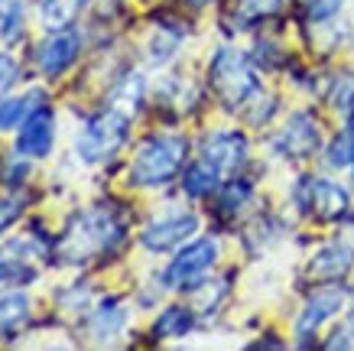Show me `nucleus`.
Listing matches in <instances>:
<instances>
[{"label":"nucleus","instance_id":"f257e3e1","mask_svg":"<svg viewBox=\"0 0 354 351\" xmlns=\"http://www.w3.org/2000/svg\"><path fill=\"white\" fill-rule=\"evenodd\" d=\"M124 244V218L108 205H91L85 212H75L62 228L53 254L59 264H88L101 254H114Z\"/></svg>","mask_w":354,"mask_h":351},{"label":"nucleus","instance_id":"f03ea898","mask_svg":"<svg viewBox=\"0 0 354 351\" xmlns=\"http://www.w3.org/2000/svg\"><path fill=\"white\" fill-rule=\"evenodd\" d=\"M189 153V140L179 134H153L137 147L130 160V186L156 189L179 176Z\"/></svg>","mask_w":354,"mask_h":351},{"label":"nucleus","instance_id":"7ed1b4c3","mask_svg":"<svg viewBox=\"0 0 354 351\" xmlns=\"http://www.w3.org/2000/svg\"><path fill=\"white\" fill-rule=\"evenodd\" d=\"M208 82H212V91L227 111H247L263 91H260V82L250 62H247L244 53H237L231 46L218 49L212 55V65H208Z\"/></svg>","mask_w":354,"mask_h":351},{"label":"nucleus","instance_id":"20e7f679","mask_svg":"<svg viewBox=\"0 0 354 351\" xmlns=\"http://www.w3.org/2000/svg\"><path fill=\"white\" fill-rule=\"evenodd\" d=\"M130 117L118 107H108L95 114L91 120H85V127L78 130L75 137V156L88 166H97V163L111 160L118 156V150L127 143V134H130Z\"/></svg>","mask_w":354,"mask_h":351},{"label":"nucleus","instance_id":"39448f33","mask_svg":"<svg viewBox=\"0 0 354 351\" xmlns=\"http://www.w3.org/2000/svg\"><path fill=\"white\" fill-rule=\"evenodd\" d=\"M296 195V202H299L302 212H309L312 218H319V222H335V218H342L348 212V192L332 179H312V176H302L299 186L292 189Z\"/></svg>","mask_w":354,"mask_h":351},{"label":"nucleus","instance_id":"423d86ee","mask_svg":"<svg viewBox=\"0 0 354 351\" xmlns=\"http://www.w3.org/2000/svg\"><path fill=\"white\" fill-rule=\"evenodd\" d=\"M218 260V244L212 237H198L189 247H183L179 254L172 257L169 270L162 273V287L183 289V287H198V280L215 267Z\"/></svg>","mask_w":354,"mask_h":351},{"label":"nucleus","instance_id":"0eeeda50","mask_svg":"<svg viewBox=\"0 0 354 351\" xmlns=\"http://www.w3.org/2000/svg\"><path fill=\"white\" fill-rule=\"evenodd\" d=\"M46 251H39L36 237H13L0 247V287H26L39 277V260Z\"/></svg>","mask_w":354,"mask_h":351},{"label":"nucleus","instance_id":"6e6552de","mask_svg":"<svg viewBox=\"0 0 354 351\" xmlns=\"http://www.w3.org/2000/svg\"><path fill=\"white\" fill-rule=\"evenodd\" d=\"M198 160L208 163L221 179H225V176H234V172L247 163V137L241 130H218V134H208L202 143Z\"/></svg>","mask_w":354,"mask_h":351},{"label":"nucleus","instance_id":"1a4fd4ad","mask_svg":"<svg viewBox=\"0 0 354 351\" xmlns=\"http://www.w3.org/2000/svg\"><path fill=\"white\" fill-rule=\"evenodd\" d=\"M55 147V114L49 105H36L23 117L20 137H17V153L26 160H43Z\"/></svg>","mask_w":354,"mask_h":351},{"label":"nucleus","instance_id":"9d476101","mask_svg":"<svg viewBox=\"0 0 354 351\" xmlns=\"http://www.w3.org/2000/svg\"><path fill=\"white\" fill-rule=\"evenodd\" d=\"M198 231V218L192 212H176V215H166V218H156L143 228L140 234V244L153 251V254H166L172 247L185 244L192 234Z\"/></svg>","mask_w":354,"mask_h":351},{"label":"nucleus","instance_id":"9b49d317","mask_svg":"<svg viewBox=\"0 0 354 351\" xmlns=\"http://www.w3.org/2000/svg\"><path fill=\"white\" fill-rule=\"evenodd\" d=\"M78 53H82V36H78L72 26L65 30H53V36L39 46L36 53V69L46 78H62L72 65H75Z\"/></svg>","mask_w":354,"mask_h":351},{"label":"nucleus","instance_id":"f8f14e48","mask_svg":"<svg viewBox=\"0 0 354 351\" xmlns=\"http://www.w3.org/2000/svg\"><path fill=\"white\" fill-rule=\"evenodd\" d=\"M322 143V134H319V124H315V117L309 111H299V114L290 117V124L279 130L277 137V153L279 156H286V160H306L312 156L315 150Z\"/></svg>","mask_w":354,"mask_h":351},{"label":"nucleus","instance_id":"ddd939ff","mask_svg":"<svg viewBox=\"0 0 354 351\" xmlns=\"http://www.w3.org/2000/svg\"><path fill=\"white\" fill-rule=\"evenodd\" d=\"M344 289L342 287H325L319 289L315 296L306 303V309L299 312V322H296V335H299L302 341L309 339V335H315V332L322 329L328 319H335L338 312L344 309Z\"/></svg>","mask_w":354,"mask_h":351},{"label":"nucleus","instance_id":"4468645a","mask_svg":"<svg viewBox=\"0 0 354 351\" xmlns=\"http://www.w3.org/2000/svg\"><path fill=\"white\" fill-rule=\"evenodd\" d=\"M354 267V251L348 244H325L309 260V277L315 280H342Z\"/></svg>","mask_w":354,"mask_h":351},{"label":"nucleus","instance_id":"2eb2a0df","mask_svg":"<svg viewBox=\"0 0 354 351\" xmlns=\"http://www.w3.org/2000/svg\"><path fill=\"white\" fill-rule=\"evenodd\" d=\"M88 329L95 335V341H114L120 332L127 329V309L120 306L118 299H108V303H101V306L91 312V322H88Z\"/></svg>","mask_w":354,"mask_h":351},{"label":"nucleus","instance_id":"dca6fc26","mask_svg":"<svg viewBox=\"0 0 354 351\" xmlns=\"http://www.w3.org/2000/svg\"><path fill=\"white\" fill-rule=\"evenodd\" d=\"M91 0H43L39 3V20L49 33L53 30H65V26H72L75 17L85 10Z\"/></svg>","mask_w":354,"mask_h":351},{"label":"nucleus","instance_id":"f3484780","mask_svg":"<svg viewBox=\"0 0 354 351\" xmlns=\"http://www.w3.org/2000/svg\"><path fill=\"white\" fill-rule=\"evenodd\" d=\"M26 33V0H0V39L20 43Z\"/></svg>","mask_w":354,"mask_h":351},{"label":"nucleus","instance_id":"a211bd4d","mask_svg":"<svg viewBox=\"0 0 354 351\" xmlns=\"http://www.w3.org/2000/svg\"><path fill=\"white\" fill-rule=\"evenodd\" d=\"M195 325V312L185 306H169L160 312V319L153 325V335L156 339H183L189 335V329Z\"/></svg>","mask_w":354,"mask_h":351},{"label":"nucleus","instance_id":"6ab92c4d","mask_svg":"<svg viewBox=\"0 0 354 351\" xmlns=\"http://www.w3.org/2000/svg\"><path fill=\"white\" fill-rule=\"evenodd\" d=\"M30 296L26 293H0V335H10L30 319Z\"/></svg>","mask_w":354,"mask_h":351},{"label":"nucleus","instance_id":"aec40b11","mask_svg":"<svg viewBox=\"0 0 354 351\" xmlns=\"http://www.w3.org/2000/svg\"><path fill=\"white\" fill-rule=\"evenodd\" d=\"M218 182H221V176H218L208 163H202V160H195L189 170H185V179H183V186H185V192L192 195V199H205V195H212V192L218 189Z\"/></svg>","mask_w":354,"mask_h":351},{"label":"nucleus","instance_id":"412c9836","mask_svg":"<svg viewBox=\"0 0 354 351\" xmlns=\"http://www.w3.org/2000/svg\"><path fill=\"white\" fill-rule=\"evenodd\" d=\"M250 195H254L250 182H244V179L227 182L225 189H221V199H218V212L225 215V218H234V215L244 212V205L250 202Z\"/></svg>","mask_w":354,"mask_h":351},{"label":"nucleus","instance_id":"4be33fe9","mask_svg":"<svg viewBox=\"0 0 354 351\" xmlns=\"http://www.w3.org/2000/svg\"><path fill=\"white\" fill-rule=\"evenodd\" d=\"M140 101H143V82H140V75H127V78L114 88V105L111 107H118V111H124V114L130 117V111H133V114L140 111Z\"/></svg>","mask_w":354,"mask_h":351},{"label":"nucleus","instance_id":"5701e85b","mask_svg":"<svg viewBox=\"0 0 354 351\" xmlns=\"http://www.w3.org/2000/svg\"><path fill=\"white\" fill-rule=\"evenodd\" d=\"M328 166H335V170H348L354 163V124H348V127L338 134V137L328 143Z\"/></svg>","mask_w":354,"mask_h":351},{"label":"nucleus","instance_id":"b1692460","mask_svg":"<svg viewBox=\"0 0 354 351\" xmlns=\"http://www.w3.org/2000/svg\"><path fill=\"white\" fill-rule=\"evenodd\" d=\"M283 7V0H237V20L241 26H250L257 20H267Z\"/></svg>","mask_w":354,"mask_h":351},{"label":"nucleus","instance_id":"393cba45","mask_svg":"<svg viewBox=\"0 0 354 351\" xmlns=\"http://www.w3.org/2000/svg\"><path fill=\"white\" fill-rule=\"evenodd\" d=\"M26 202H30V195H26V189L0 192V234H3L13 222H17V218H20L23 208H26Z\"/></svg>","mask_w":354,"mask_h":351},{"label":"nucleus","instance_id":"a878e982","mask_svg":"<svg viewBox=\"0 0 354 351\" xmlns=\"http://www.w3.org/2000/svg\"><path fill=\"white\" fill-rule=\"evenodd\" d=\"M30 111H32L30 95L0 101V130H10V127H17V124H23V117L30 114Z\"/></svg>","mask_w":354,"mask_h":351},{"label":"nucleus","instance_id":"bb28decb","mask_svg":"<svg viewBox=\"0 0 354 351\" xmlns=\"http://www.w3.org/2000/svg\"><path fill=\"white\" fill-rule=\"evenodd\" d=\"M176 46H179V36H169L166 30H160L156 36H153V43H150V62L153 65L169 62L172 55H176Z\"/></svg>","mask_w":354,"mask_h":351},{"label":"nucleus","instance_id":"cd10ccee","mask_svg":"<svg viewBox=\"0 0 354 351\" xmlns=\"http://www.w3.org/2000/svg\"><path fill=\"white\" fill-rule=\"evenodd\" d=\"M20 82V65L10 53H0V101L10 95V88Z\"/></svg>","mask_w":354,"mask_h":351},{"label":"nucleus","instance_id":"c85d7f7f","mask_svg":"<svg viewBox=\"0 0 354 351\" xmlns=\"http://www.w3.org/2000/svg\"><path fill=\"white\" fill-rule=\"evenodd\" d=\"M328 98H332V105L338 107V111H348V114H351L354 111V78L351 75H342V78L335 82Z\"/></svg>","mask_w":354,"mask_h":351},{"label":"nucleus","instance_id":"c756f323","mask_svg":"<svg viewBox=\"0 0 354 351\" xmlns=\"http://www.w3.org/2000/svg\"><path fill=\"white\" fill-rule=\"evenodd\" d=\"M342 7V0H306V13H309L312 23H322L328 17H335Z\"/></svg>","mask_w":354,"mask_h":351},{"label":"nucleus","instance_id":"7c9ffc66","mask_svg":"<svg viewBox=\"0 0 354 351\" xmlns=\"http://www.w3.org/2000/svg\"><path fill=\"white\" fill-rule=\"evenodd\" d=\"M192 3H198V7H202V3H208V0H192Z\"/></svg>","mask_w":354,"mask_h":351},{"label":"nucleus","instance_id":"2f4dec72","mask_svg":"<svg viewBox=\"0 0 354 351\" xmlns=\"http://www.w3.org/2000/svg\"><path fill=\"white\" fill-rule=\"evenodd\" d=\"M351 179H354V163H351Z\"/></svg>","mask_w":354,"mask_h":351}]
</instances>
